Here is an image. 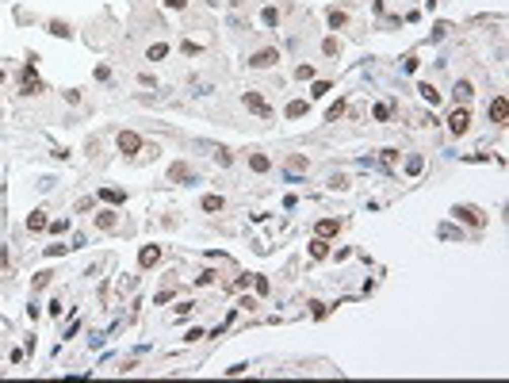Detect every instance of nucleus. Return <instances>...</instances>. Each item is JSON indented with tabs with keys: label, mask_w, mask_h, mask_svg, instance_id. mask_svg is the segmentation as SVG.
<instances>
[{
	"label": "nucleus",
	"mask_w": 509,
	"mask_h": 383,
	"mask_svg": "<svg viewBox=\"0 0 509 383\" xmlns=\"http://www.w3.org/2000/svg\"><path fill=\"white\" fill-rule=\"evenodd\" d=\"M115 146H119V154H127V157H134L142 149V138L134 131H119V138H115Z\"/></svg>",
	"instance_id": "7ed1b4c3"
},
{
	"label": "nucleus",
	"mask_w": 509,
	"mask_h": 383,
	"mask_svg": "<svg viewBox=\"0 0 509 383\" xmlns=\"http://www.w3.org/2000/svg\"><path fill=\"white\" fill-rule=\"evenodd\" d=\"M490 119L498 123V127L509 119V100H505V96H494V100H490Z\"/></svg>",
	"instance_id": "423d86ee"
},
{
	"label": "nucleus",
	"mask_w": 509,
	"mask_h": 383,
	"mask_svg": "<svg viewBox=\"0 0 509 383\" xmlns=\"http://www.w3.org/2000/svg\"><path fill=\"white\" fill-rule=\"evenodd\" d=\"M421 169H425V157H421V154H410V157H406V173H410V176H417Z\"/></svg>",
	"instance_id": "dca6fc26"
},
{
	"label": "nucleus",
	"mask_w": 509,
	"mask_h": 383,
	"mask_svg": "<svg viewBox=\"0 0 509 383\" xmlns=\"http://www.w3.org/2000/svg\"><path fill=\"white\" fill-rule=\"evenodd\" d=\"M157 261H161V249H157V245H142V253H138V264H142V269H153Z\"/></svg>",
	"instance_id": "9d476101"
},
{
	"label": "nucleus",
	"mask_w": 509,
	"mask_h": 383,
	"mask_svg": "<svg viewBox=\"0 0 509 383\" xmlns=\"http://www.w3.org/2000/svg\"><path fill=\"white\" fill-rule=\"evenodd\" d=\"M50 35H58V39H69L73 31H69V23H61V19H50Z\"/></svg>",
	"instance_id": "412c9836"
},
{
	"label": "nucleus",
	"mask_w": 509,
	"mask_h": 383,
	"mask_svg": "<svg viewBox=\"0 0 509 383\" xmlns=\"http://www.w3.org/2000/svg\"><path fill=\"white\" fill-rule=\"evenodd\" d=\"M242 100H245V107H249V111H257V115H260V119H272V115H276L272 107H268V100H264L260 92H245Z\"/></svg>",
	"instance_id": "f03ea898"
},
{
	"label": "nucleus",
	"mask_w": 509,
	"mask_h": 383,
	"mask_svg": "<svg viewBox=\"0 0 509 383\" xmlns=\"http://www.w3.org/2000/svg\"><path fill=\"white\" fill-rule=\"evenodd\" d=\"M169 180H173V184H188V180H195V173H191L184 161H176V165L169 169Z\"/></svg>",
	"instance_id": "1a4fd4ad"
},
{
	"label": "nucleus",
	"mask_w": 509,
	"mask_h": 383,
	"mask_svg": "<svg viewBox=\"0 0 509 383\" xmlns=\"http://www.w3.org/2000/svg\"><path fill=\"white\" fill-rule=\"evenodd\" d=\"M230 4H233V8H242V4H245V0H230Z\"/></svg>",
	"instance_id": "4c0bfd02"
},
{
	"label": "nucleus",
	"mask_w": 509,
	"mask_h": 383,
	"mask_svg": "<svg viewBox=\"0 0 509 383\" xmlns=\"http://www.w3.org/2000/svg\"><path fill=\"white\" fill-rule=\"evenodd\" d=\"M379 161H383V169H395V161H398V149H383V157H379Z\"/></svg>",
	"instance_id": "a878e982"
},
{
	"label": "nucleus",
	"mask_w": 509,
	"mask_h": 383,
	"mask_svg": "<svg viewBox=\"0 0 509 383\" xmlns=\"http://www.w3.org/2000/svg\"><path fill=\"white\" fill-rule=\"evenodd\" d=\"M27 230H31V234H43L46 230V211H31V215H27Z\"/></svg>",
	"instance_id": "f8f14e48"
},
{
	"label": "nucleus",
	"mask_w": 509,
	"mask_h": 383,
	"mask_svg": "<svg viewBox=\"0 0 509 383\" xmlns=\"http://www.w3.org/2000/svg\"><path fill=\"white\" fill-rule=\"evenodd\" d=\"M375 119L387 123V119H390V104H379V107H375Z\"/></svg>",
	"instance_id": "473e14b6"
},
{
	"label": "nucleus",
	"mask_w": 509,
	"mask_h": 383,
	"mask_svg": "<svg viewBox=\"0 0 509 383\" xmlns=\"http://www.w3.org/2000/svg\"><path fill=\"white\" fill-rule=\"evenodd\" d=\"M249 169H253V173H268V169H272V161H268L264 154H253V157H249Z\"/></svg>",
	"instance_id": "a211bd4d"
},
{
	"label": "nucleus",
	"mask_w": 509,
	"mask_h": 383,
	"mask_svg": "<svg viewBox=\"0 0 509 383\" xmlns=\"http://www.w3.org/2000/svg\"><path fill=\"white\" fill-rule=\"evenodd\" d=\"M165 54H169V46H165V43H153V46L146 50V58H149V61H161Z\"/></svg>",
	"instance_id": "4be33fe9"
},
{
	"label": "nucleus",
	"mask_w": 509,
	"mask_h": 383,
	"mask_svg": "<svg viewBox=\"0 0 509 383\" xmlns=\"http://www.w3.org/2000/svg\"><path fill=\"white\" fill-rule=\"evenodd\" d=\"M284 115H287V119H302V115H306V100H291Z\"/></svg>",
	"instance_id": "aec40b11"
},
{
	"label": "nucleus",
	"mask_w": 509,
	"mask_h": 383,
	"mask_svg": "<svg viewBox=\"0 0 509 383\" xmlns=\"http://www.w3.org/2000/svg\"><path fill=\"white\" fill-rule=\"evenodd\" d=\"M456 218H463V222H471V226H486V215L479 207H471V203H459L456 211H452Z\"/></svg>",
	"instance_id": "20e7f679"
},
{
	"label": "nucleus",
	"mask_w": 509,
	"mask_h": 383,
	"mask_svg": "<svg viewBox=\"0 0 509 383\" xmlns=\"http://www.w3.org/2000/svg\"><path fill=\"white\" fill-rule=\"evenodd\" d=\"M310 257H314V261L329 257V242H326V238H318V234H314V242H310Z\"/></svg>",
	"instance_id": "ddd939ff"
},
{
	"label": "nucleus",
	"mask_w": 509,
	"mask_h": 383,
	"mask_svg": "<svg viewBox=\"0 0 509 383\" xmlns=\"http://www.w3.org/2000/svg\"><path fill=\"white\" fill-rule=\"evenodd\" d=\"M264 23L276 27V23H280V12H276V8H264Z\"/></svg>",
	"instance_id": "7c9ffc66"
},
{
	"label": "nucleus",
	"mask_w": 509,
	"mask_h": 383,
	"mask_svg": "<svg viewBox=\"0 0 509 383\" xmlns=\"http://www.w3.org/2000/svg\"><path fill=\"white\" fill-rule=\"evenodd\" d=\"M46 230H54V234H65V230H69V222H65V218H54V222H46Z\"/></svg>",
	"instance_id": "bb28decb"
},
{
	"label": "nucleus",
	"mask_w": 509,
	"mask_h": 383,
	"mask_svg": "<svg viewBox=\"0 0 509 383\" xmlns=\"http://www.w3.org/2000/svg\"><path fill=\"white\" fill-rule=\"evenodd\" d=\"M417 92H421V100H425V104H429V107H433V104H437V100H440V92H437V88L429 85V81H425V85H417Z\"/></svg>",
	"instance_id": "6ab92c4d"
},
{
	"label": "nucleus",
	"mask_w": 509,
	"mask_h": 383,
	"mask_svg": "<svg viewBox=\"0 0 509 383\" xmlns=\"http://www.w3.org/2000/svg\"><path fill=\"white\" fill-rule=\"evenodd\" d=\"M23 92H27V96L43 92V81L35 77V58H31V65H27V69H23Z\"/></svg>",
	"instance_id": "0eeeda50"
},
{
	"label": "nucleus",
	"mask_w": 509,
	"mask_h": 383,
	"mask_svg": "<svg viewBox=\"0 0 509 383\" xmlns=\"http://www.w3.org/2000/svg\"><path fill=\"white\" fill-rule=\"evenodd\" d=\"M211 4H215V0H211Z\"/></svg>",
	"instance_id": "ea45409f"
},
{
	"label": "nucleus",
	"mask_w": 509,
	"mask_h": 383,
	"mask_svg": "<svg viewBox=\"0 0 509 383\" xmlns=\"http://www.w3.org/2000/svg\"><path fill=\"white\" fill-rule=\"evenodd\" d=\"M326 19H329V27L337 31V27H345V19H348V16H345V12H337V8H333V12L326 16Z\"/></svg>",
	"instance_id": "393cba45"
},
{
	"label": "nucleus",
	"mask_w": 509,
	"mask_h": 383,
	"mask_svg": "<svg viewBox=\"0 0 509 383\" xmlns=\"http://www.w3.org/2000/svg\"><path fill=\"white\" fill-rule=\"evenodd\" d=\"M452 96H456V107H467V100L475 96L471 81H456V88H452Z\"/></svg>",
	"instance_id": "6e6552de"
},
{
	"label": "nucleus",
	"mask_w": 509,
	"mask_h": 383,
	"mask_svg": "<svg viewBox=\"0 0 509 383\" xmlns=\"http://www.w3.org/2000/svg\"><path fill=\"white\" fill-rule=\"evenodd\" d=\"M314 234H318V238H333L337 234V218H322L318 226H314Z\"/></svg>",
	"instance_id": "2eb2a0df"
},
{
	"label": "nucleus",
	"mask_w": 509,
	"mask_h": 383,
	"mask_svg": "<svg viewBox=\"0 0 509 383\" xmlns=\"http://www.w3.org/2000/svg\"><path fill=\"white\" fill-rule=\"evenodd\" d=\"M337 50H341V43H337V39H326V43H322V54H329V58H333Z\"/></svg>",
	"instance_id": "c85d7f7f"
},
{
	"label": "nucleus",
	"mask_w": 509,
	"mask_h": 383,
	"mask_svg": "<svg viewBox=\"0 0 509 383\" xmlns=\"http://www.w3.org/2000/svg\"><path fill=\"white\" fill-rule=\"evenodd\" d=\"M199 207L215 215V211H222V207H226V200H222V196H203V203H199Z\"/></svg>",
	"instance_id": "f3484780"
},
{
	"label": "nucleus",
	"mask_w": 509,
	"mask_h": 383,
	"mask_svg": "<svg viewBox=\"0 0 509 383\" xmlns=\"http://www.w3.org/2000/svg\"><path fill=\"white\" fill-rule=\"evenodd\" d=\"M169 299H173V291H157V295H153V303H157V307H165Z\"/></svg>",
	"instance_id": "c9c22d12"
},
{
	"label": "nucleus",
	"mask_w": 509,
	"mask_h": 383,
	"mask_svg": "<svg viewBox=\"0 0 509 383\" xmlns=\"http://www.w3.org/2000/svg\"><path fill=\"white\" fill-rule=\"evenodd\" d=\"M253 287H257L260 295H264V291H268V276H253Z\"/></svg>",
	"instance_id": "f704fd0d"
},
{
	"label": "nucleus",
	"mask_w": 509,
	"mask_h": 383,
	"mask_svg": "<svg viewBox=\"0 0 509 383\" xmlns=\"http://www.w3.org/2000/svg\"><path fill=\"white\" fill-rule=\"evenodd\" d=\"M341 115H345V100H337V104H333V107L326 111V119H329V123H337Z\"/></svg>",
	"instance_id": "5701e85b"
},
{
	"label": "nucleus",
	"mask_w": 509,
	"mask_h": 383,
	"mask_svg": "<svg viewBox=\"0 0 509 383\" xmlns=\"http://www.w3.org/2000/svg\"><path fill=\"white\" fill-rule=\"evenodd\" d=\"M100 200L111 203V207H119V203H127V192L123 188H100Z\"/></svg>",
	"instance_id": "9b49d317"
},
{
	"label": "nucleus",
	"mask_w": 509,
	"mask_h": 383,
	"mask_svg": "<svg viewBox=\"0 0 509 383\" xmlns=\"http://www.w3.org/2000/svg\"><path fill=\"white\" fill-rule=\"evenodd\" d=\"M96 226L100 230H115L119 226V215H115V211H104V215H96Z\"/></svg>",
	"instance_id": "4468645a"
},
{
	"label": "nucleus",
	"mask_w": 509,
	"mask_h": 383,
	"mask_svg": "<svg viewBox=\"0 0 509 383\" xmlns=\"http://www.w3.org/2000/svg\"><path fill=\"white\" fill-rule=\"evenodd\" d=\"M448 127H452V134H467V127H471V115H467V107H456V111L448 115Z\"/></svg>",
	"instance_id": "39448f33"
},
{
	"label": "nucleus",
	"mask_w": 509,
	"mask_h": 383,
	"mask_svg": "<svg viewBox=\"0 0 509 383\" xmlns=\"http://www.w3.org/2000/svg\"><path fill=\"white\" fill-rule=\"evenodd\" d=\"M302 169H306V161H302V157H291V161H287V176H299Z\"/></svg>",
	"instance_id": "b1692460"
},
{
	"label": "nucleus",
	"mask_w": 509,
	"mask_h": 383,
	"mask_svg": "<svg viewBox=\"0 0 509 383\" xmlns=\"http://www.w3.org/2000/svg\"><path fill=\"white\" fill-rule=\"evenodd\" d=\"M215 157H218V165H230V161H233V157H230V149H226V146H215Z\"/></svg>",
	"instance_id": "cd10ccee"
},
{
	"label": "nucleus",
	"mask_w": 509,
	"mask_h": 383,
	"mask_svg": "<svg viewBox=\"0 0 509 383\" xmlns=\"http://www.w3.org/2000/svg\"><path fill=\"white\" fill-rule=\"evenodd\" d=\"M46 284H50V272H38V276H35V284H31V287H46Z\"/></svg>",
	"instance_id": "e433bc0d"
},
{
	"label": "nucleus",
	"mask_w": 509,
	"mask_h": 383,
	"mask_svg": "<svg viewBox=\"0 0 509 383\" xmlns=\"http://www.w3.org/2000/svg\"><path fill=\"white\" fill-rule=\"evenodd\" d=\"M0 81H4V69H0Z\"/></svg>",
	"instance_id": "58836bf2"
},
{
	"label": "nucleus",
	"mask_w": 509,
	"mask_h": 383,
	"mask_svg": "<svg viewBox=\"0 0 509 383\" xmlns=\"http://www.w3.org/2000/svg\"><path fill=\"white\" fill-rule=\"evenodd\" d=\"M329 92V81H314V88H310V96H326Z\"/></svg>",
	"instance_id": "2f4dec72"
},
{
	"label": "nucleus",
	"mask_w": 509,
	"mask_h": 383,
	"mask_svg": "<svg viewBox=\"0 0 509 383\" xmlns=\"http://www.w3.org/2000/svg\"><path fill=\"white\" fill-rule=\"evenodd\" d=\"M295 77H299V81H310V77H314V65H299V69H295Z\"/></svg>",
	"instance_id": "c756f323"
},
{
	"label": "nucleus",
	"mask_w": 509,
	"mask_h": 383,
	"mask_svg": "<svg viewBox=\"0 0 509 383\" xmlns=\"http://www.w3.org/2000/svg\"><path fill=\"white\" fill-rule=\"evenodd\" d=\"M73 245H50V249H46V257H61V253H69Z\"/></svg>",
	"instance_id": "72a5a7b5"
},
{
	"label": "nucleus",
	"mask_w": 509,
	"mask_h": 383,
	"mask_svg": "<svg viewBox=\"0 0 509 383\" xmlns=\"http://www.w3.org/2000/svg\"><path fill=\"white\" fill-rule=\"evenodd\" d=\"M276 61H280V50L276 46H264V50H257L249 58V69H268V65H276Z\"/></svg>",
	"instance_id": "f257e3e1"
}]
</instances>
